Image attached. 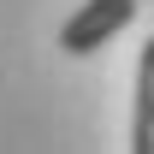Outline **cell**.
Here are the masks:
<instances>
[{"instance_id": "1", "label": "cell", "mask_w": 154, "mask_h": 154, "mask_svg": "<svg viewBox=\"0 0 154 154\" xmlns=\"http://www.w3.org/2000/svg\"><path fill=\"white\" fill-rule=\"evenodd\" d=\"M136 18V0H83L71 18L59 24V48L65 54H95Z\"/></svg>"}, {"instance_id": "2", "label": "cell", "mask_w": 154, "mask_h": 154, "mask_svg": "<svg viewBox=\"0 0 154 154\" xmlns=\"http://www.w3.org/2000/svg\"><path fill=\"white\" fill-rule=\"evenodd\" d=\"M131 148L154 154V36L142 42V59H136V101H131Z\"/></svg>"}]
</instances>
